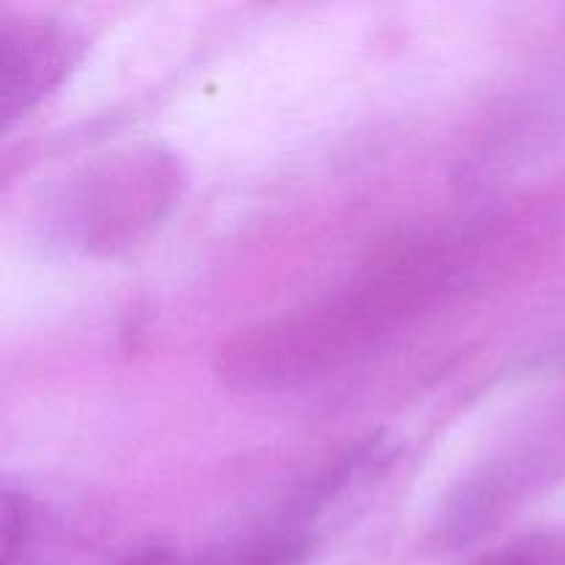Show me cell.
Listing matches in <instances>:
<instances>
[{
	"instance_id": "7",
	"label": "cell",
	"mask_w": 565,
	"mask_h": 565,
	"mask_svg": "<svg viewBox=\"0 0 565 565\" xmlns=\"http://www.w3.org/2000/svg\"><path fill=\"white\" fill-rule=\"evenodd\" d=\"M114 565H174V552L163 544H147L127 552Z\"/></svg>"
},
{
	"instance_id": "1",
	"label": "cell",
	"mask_w": 565,
	"mask_h": 565,
	"mask_svg": "<svg viewBox=\"0 0 565 565\" xmlns=\"http://www.w3.org/2000/svg\"><path fill=\"white\" fill-rule=\"evenodd\" d=\"M447 268L441 248H401L318 301L241 329L218 351L215 370L241 392H285L326 379L417 312Z\"/></svg>"
},
{
	"instance_id": "3",
	"label": "cell",
	"mask_w": 565,
	"mask_h": 565,
	"mask_svg": "<svg viewBox=\"0 0 565 565\" xmlns=\"http://www.w3.org/2000/svg\"><path fill=\"white\" fill-rule=\"evenodd\" d=\"M86 33L66 17L0 14V125L9 130L47 99L86 53Z\"/></svg>"
},
{
	"instance_id": "6",
	"label": "cell",
	"mask_w": 565,
	"mask_h": 565,
	"mask_svg": "<svg viewBox=\"0 0 565 565\" xmlns=\"http://www.w3.org/2000/svg\"><path fill=\"white\" fill-rule=\"evenodd\" d=\"M469 565H565V546L552 539H527L486 552Z\"/></svg>"
},
{
	"instance_id": "2",
	"label": "cell",
	"mask_w": 565,
	"mask_h": 565,
	"mask_svg": "<svg viewBox=\"0 0 565 565\" xmlns=\"http://www.w3.org/2000/svg\"><path fill=\"white\" fill-rule=\"evenodd\" d=\"M182 191V166L160 143H125L61 174L36 204L44 246L114 257L166 218Z\"/></svg>"
},
{
	"instance_id": "4",
	"label": "cell",
	"mask_w": 565,
	"mask_h": 565,
	"mask_svg": "<svg viewBox=\"0 0 565 565\" xmlns=\"http://www.w3.org/2000/svg\"><path fill=\"white\" fill-rule=\"evenodd\" d=\"M307 546L309 533L303 522L287 516L285 522L270 524L246 539L226 541V544L202 552L182 565H296Z\"/></svg>"
},
{
	"instance_id": "5",
	"label": "cell",
	"mask_w": 565,
	"mask_h": 565,
	"mask_svg": "<svg viewBox=\"0 0 565 565\" xmlns=\"http://www.w3.org/2000/svg\"><path fill=\"white\" fill-rule=\"evenodd\" d=\"M36 502L11 486L3 489L0 500V565H17L28 555L39 527Z\"/></svg>"
}]
</instances>
